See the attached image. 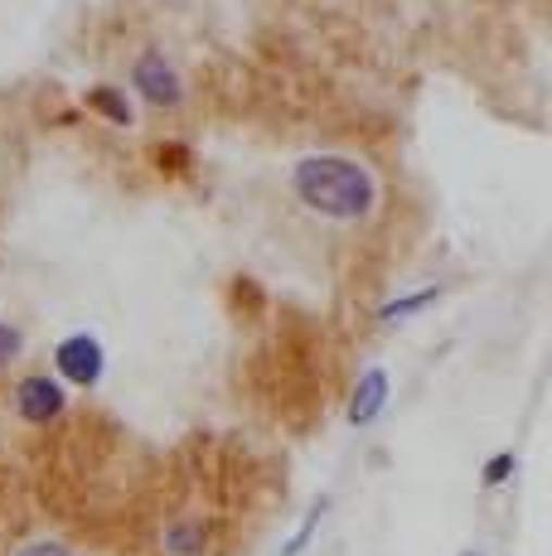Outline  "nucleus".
Masks as SVG:
<instances>
[{
  "label": "nucleus",
  "mask_w": 552,
  "mask_h": 556,
  "mask_svg": "<svg viewBox=\"0 0 552 556\" xmlns=\"http://www.w3.org/2000/svg\"><path fill=\"white\" fill-rule=\"evenodd\" d=\"M291 189L321 218H339V223H359L374 213L378 203V185L359 160L344 155H305L291 169Z\"/></svg>",
  "instance_id": "obj_1"
},
{
  "label": "nucleus",
  "mask_w": 552,
  "mask_h": 556,
  "mask_svg": "<svg viewBox=\"0 0 552 556\" xmlns=\"http://www.w3.org/2000/svg\"><path fill=\"white\" fill-rule=\"evenodd\" d=\"M131 83L141 88V98L151 102V106H179V98H185V88H179V73L170 68V59L165 53H141L136 59V68H131Z\"/></svg>",
  "instance_id": "obj_3"
},
{
  "label": "nucleus",
  "mask_w": 552,
  "mask_h": 556,
  "mask_svg": "<svg viewBox=\"0 0 552 556\" xmlns=\"http://www.w3.org/2000/svg\"><path fill=\"white\" fill-rule=\"evenodd\" d=\"M441 301V291H417V295H402L398 305H384V325H392V319H407L417 315V309H431Z\"/></svg>",
  "instance_id": "obj_7"
},
{
  "label": "nucleus",
  "mask_w": 552,
  "mask_h": 556,
  "mask_svg": "<svg viewBox=\"0 0 552 556\" xmlns=\"http://www.w3.org/2000/svg\"><path fill=\"white\" fill-rule=\"evenodd\" d=\"M509 469H514V455H499L494 465H490V475H485V479H490V484H499V479H504Z\"/></svg>",
  "instance_id": "obj_11"
},
{
  "label": "nucleus",
  "mask_w": 552,
  "mask_h": 556,
  "mask_svg": "<svg viewBox=\"0 0 552 556\" xmlns=\"http://www.w3.org/2000/svg\"><path fill=\"white\" fill-rule=\"evenodd\" d=\"M15 412L25 416L29 426H49L54 416H63V388H59V378H49V372H29V378H20Z\"/></svg>",
  "instance_id": "obj_4"
},
{
  "label": "nucleus",
  "mask_w": 552,
  "mask_h": 556,
  "mask_svg": "<svg viewBox=\"0 0 552 556\" xmlns=\"http://www.w3.org/2000/svg\"><path fill=\"white\" fill-rule=\"evenodd\" d=\"M88 106L98 116H108L112 126H131V102H126V92L122 88H112V83H98V88H88Z\"/></svg>",
  "instance_id": "obj_6"
},
{
  "label": "nucleus",
  "mask_w": 552,
  "mask_h": 556,
  "mask_svg": "<svg viewBox=\"0 0 552 556\" xmlns=\"http://www.w3.org/2000/svg\"><path fill=\"white\" fill-rule=\"evenodd\" d=\"M15 354H20V329L0 319V368H10V358Z\"/></svg>",
  "instance_id": "obj_9"
},
{
  "label": "nucleus",
  "mask_w": 552,
  "mask_h": 556,
  "mask_svg": "<svg viewBox=\"0 0 552 556\" xmlns=\"http://www.w3.org/2000/svg\"><path fill=\"white\" fill-rule=\"evenodd\" d=\"M155 165H161L165 175H179V169H189V151L179 141H165L161 151H155Z\"/></svg>",
  "instance_id": "obj_8"
},
{
  "label": "nucleus",
  "mask_w": 552,
  "mask_h": 556,
  "mask_svg": "<svg viewBox=\"0 0 552 556\" xmlns=\"http://www.w3.org/2000/svg\"><path fill=\"white\" fill-rule=\"evenodd\" d=\"M102 368H108V354H102V344L92 334H68L59 339L54 349V372L63 382H78V388H92V382L102 378Z\"/></svg>",
  "instance_id": "obj_2"
},
{
  "label": "nucleus",
  "mask_w": 552,
  "mask_h": 556,
  "mask_svg": "<svg viewBox=\"0 0 552 556\" xmlns=\"http://www.w3.org/2000/svg\"><path fill=\"white\" fill-rule=\"evenodd\" d=\"M15 556H73L63 542H49V538H39V542H25Z\"/></svg>",
  "instance_id": "obj_10"
},
{
  "label": "nucleus",
  "mask_w": 552,
  "mask_h": 556,
  "mask_svg": "<svg viewBox=\"0 0 552 556\" xmlns=\"http://www.w3.org/2000/svg\"><path fill=\"white\" fill-rule=\"evenodd\" d=\"M384 402H388V372L384 368H368L364 378H359L354 397H349V421L368 426L378 412H384Z\"/></svg>",
  "instance_id": "obj_5"
}]
</instances>
